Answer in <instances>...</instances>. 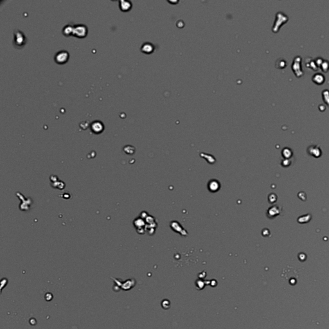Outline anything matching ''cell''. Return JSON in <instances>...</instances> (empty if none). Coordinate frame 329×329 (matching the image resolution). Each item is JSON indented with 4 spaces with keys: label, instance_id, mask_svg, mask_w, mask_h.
<instances>
[{
    "label": "cell",
    "instance_id": "obj_1",
    "mask_svg": "<svg viewBox=\"0 0 329 329\" xmlns=\"http://www.w3.org/2000/svg\"><path fill=\"white\" fill-rule=\"evenodd\" d=\"M27 39L22 31L16 29L14 31L13 45L17 48L20 49L26 45Z\"/></svg>",
    "mask_w": 329,
    "mask_h": 329
},
{
    "label": "cell",
    "instance_id": "obj_2",
    "mask_svg": "<svg viewBox=\"0 0 329 329\" xmlns=\"http://www.w3.org/2000/svg\"><path fill=\"white\" fill-rule=\"evenodd\" d=\"M87 33V28L84 24H78L74 25L73 36L82 38L86 36Z\"/></svg>",
    "mask_w": 329,
    "mask_h": 329
},
{
    "label": "cell",
    "instance_id": "obj_3",
    "mask_svg": "<svg viewBox=\"0 0 329 329\" xmlns=\"http://www.w3.org/2000/svg\"><path fill=\"white\" fill-rule=\"evenodd\" d=\"M68 59H69V53L66 50H61L57 52L55 57H54V59L55 61L58 64H65L66 63Z\"/></svg>",
    "mask_w": 329,
    "mask_h": 329
},
{
    "label": "cell",
    "instance_id": "obj_4",
    "mask_svg": "<svg viewBox=\"0 0 329 329\" xmlns=\"http://www.w3.org/2000/svg\"><path fill=\"white\" fill-rule=\"evenodd\" d=\"M301 61H302L301 57L299 56H296V57H294V62L292 65L293 70H294L296 75L298 77H301L303 74L301 68V65H300Z\"/></svg>",
    "mask_w": 329,
    "mask_h": 329
},
{
    "label": "cell",
    "instance_id": "obj_5",
    "mask_svg": "<svg viewBox=\"0 0 329 329\" xmlns=\"http://www.w3.org/2000/svg\"><path fill=\"white\" fill-rule=\"evenodd\" d=\"M277 20H278V21H275L273 27V31L274 32H277L279 30V28L281 27L282 24L287 22V21L288 20V17L282 12H278L277 14Z\"/></svg>",
    "mask_w": 329,
    "mask_h": 329
},
{
    "label": "cell",
    "instance_id": "obj_6",
    "mask_svg": "<svg viewBox=\"0 0 329 329\" xmlns=\"http://www.w3.org/2000/svg\"><path fill=\"white\" fill-rule=\"evenodd\" d=\"M90 128L93 133L100 134L103 131H104V126L102 122L99 120H95L91 123Z\"/></svg>",
    "mask_w": 329,
    "mask_h": 329
},
{
    "label": "cell",
    "instance_id": "obj_7",
    "mask_svg": "<svg viewBox=\"0 0 329 329\" xmlns=\"http://www.w3.org/2000/svg\"><path fill=\"white\" fill-rule=\"evenodd\" d=\"M73 31H74V25L71 24H66L62 28V33L66 36H73Z\"/></svg>",
    "mask_w": 329,
    "mask_h": 329
},
{
    "label": "cell",
    "instance_id": "obj_8",
    "mask_svg": "<svg viewBox=\"0 0 329 329\" xmlns=\"http://www.w3.org/2000/svg\"><path fill=\"white\" fill-rule=\"evenodd\" d=\"M119 7L122 11H128L132 7V3L130 1L121 0L119 2Z\"/></svg>",
    "mask_w": 329,
    "mask_h": 329
},
{
    "label": "cell",
    "instance_id": "obj_9",
    "mask_svg": "<svg viewBox=\"0 0 329 329\" xmlns=\"http://www.w3.org/2000/svg\"><path fill=\"white\" fill-rule=\"evenodd\" d=\"M154 46L149 43H145L141 47V50L142 52L145 53H150L154 51Z\"/></svg>",
    "mask_w": 329,
    "mask_h": 329
},
{
    "label": "cell",
    "instance_id": "obj_10",
    "mask_svg": "<svg viewBox=\"0 0 329 329\" xmlns=\"http://www.w3.org/2000/svg\"><path fill=\"white\" fill-rule=\"evenodd\" d=\"M312 81L318 84H321L325 81V77L321 73H316L312 76Z\"/></svg>",
    "mask_w": 329,
    "mask_h": 329
},
{
    "label": "cell",
    "instance_id": "obj_11",
    "mask_svg": "<svg viewBox=\"0 0 329 329\" xmlns=\"http://www.w3.org/2000/svg\"><path fill=\"white\" fill-rule=\"evenodd\" d=\"M321 70L324 72H327L329 70V61L327 60H323L322 64L320 66Z\"/></svg>",
    "mask_w": 329,
    "mask_h": 329
},
{
    "label": "cell",
    "instance_id": "obj_12",
    "mask_svg": "<svg viewBox=\"0 0 329 329\" xmlns=\"http://www.w3.org/2000/svg\"><path fill=\"white\" fill-rule=\"evenodd\" d=\"M322 95L323 97V100L325 101L327 104L329 106V91L327 90L323 91Z\"/></svg>",
    "mask_w": 329,
    "mask_h": 329
},
{
    "label": "cell",
    "instance_id": "obj_13",
    "mask_svg": "<svg viewBox=\"0 0 329 329\" xmlns=\"http://www.w3.org/2000/svg\"><path fill=\"white\" fill-rule=\"evenodd\" d=\"M323 61V59L321 58V57H318V58L316 59L315 60V62H316V65H317V66H318V67L321 66V65L322 64Z\"/></svg>",
    "mask_w": 329,
    "mask_h": 329
}]
</instances>
